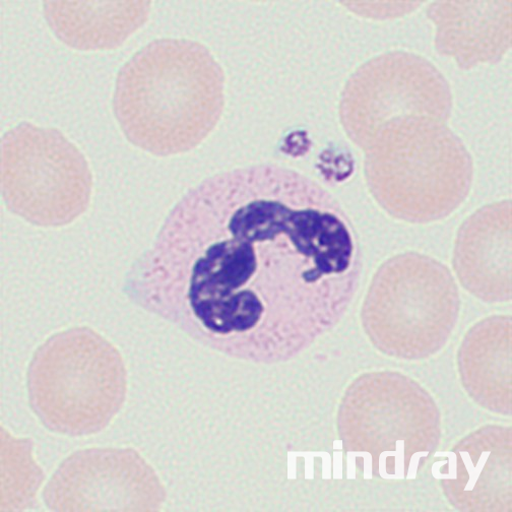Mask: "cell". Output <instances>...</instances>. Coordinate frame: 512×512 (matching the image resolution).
<instances>
[{"mask_svg": "<svg viewBox=\"0 0 512 512\" xmlns=\"http://www.w3.org/2000/svg\"><path fill=\"white\" fill-rule=\"evenodd\" d=\"M362 272L359 237L338 199L266 163L186 191L128 269L123 292L206 348L275 364L341 322Z\"/></svg>", "mask_w": 512, "mask_h": 512, "instance_id": "1", "label": "cell"}, {"mask_svg": "<svg viewBox=\"0 0 512 512\" xmlns=\"http://www.w3.org/2000/svg\"><path fill=\"white\" fill-rule=\"evenodd\" d=\"M225 106V75L204 44L162 38L120 69L113 111L125 138L155 156L189 152L215 130Z\"/></svg>", "mask_w": 512, "mask_h": 512, "instance_id": "2", "label": "cell"}, {"mask_svg": "<svg viewBox=\"0 0 512 512\" xmlns=\"http://www.w3.org/2000/svg\"><path fill=\"white\" fill-rule=\"evenodd\" d=\"M30 406L52 432L80 437L106 428L126 397V367L118 349L88 327L48 338L29 364Z\"/></svg>", "mask_w": 512, "mask_h": 512, "instance_id": "3", "label": "cell"}, {"mask_svg": "<svg viewBox=\"0 0 512 512\" xmlns=\"http://www.w3.org/2000/svg\"><path fill=\"white\" fill-rule=\"evenodd\" d=\"M459 308L451 271L429 255L405 252L376 272L364 306V326L382 352L422 358L445 344Z\"/></svg>", "mask_w": 512, "mask_h": 512, "instance_id": "4", "label": "cell"}, {"mask_svg": "<svg viewBox=\"0 0 512 512\" xmlns=\"http://www.w3.org/2000/svg\"><path fill=\"white\" fill-rule=\"evenodd\" d=\"M0 182L6 208L42 228L72 224L90 207L93 174L61 132L21 122L2 138Z\"/></svg>", "mask_w": 512, "mask_h": 512, "instance_id": "5", "label": "cell"}, {"mask_svg": "<svg viewBox=\"0 0 512 512\" xmlns=\"http://www.w3.org/2000/svg\"><path fill=\"white\" fill-rule=\"evenodd\" d=\"M374 147L366 162L368 183L392 216L411 223L437 221L468 196L472 160L452 137L424 135Z\"/></svg>", "mask_w": 512, "mask_h": 512, "instance_id": "6", "label": "cell"}, {"mask_svg": "<svg viewBox=\"0 0 512 512\" xmlns=\"http://www.w3.org/2000/svg\"><path fill=\"white\" fill-rule=\"evenodd\" d=\"M454 269L467 290L486 301L511 295V203H496L472 215L459 230Z\"/></svg>", "mask_w": 512, "mask_h": 512, "instance_id": "7", "label": "cell"}, {"mask_svg": "<svg viewBox=\"0 0 512 512\" xmlns=\"http://www.w3.org/2000/svg\"><path fill=\"white\" fill-rule=\"evenodd\" d=\"M150 2H44V18L69 47L110 50L121 46L148 21Z\"/></svg>", "mask_w": 512, "mask_h": 512, "instance_id": "8", "label": "cell"}]
</instances>
